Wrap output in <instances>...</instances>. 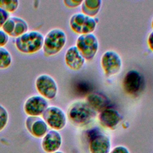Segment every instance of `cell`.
Segmentation results:
<instances>
[{"label":"cell","mask_w":153,"mask_h":153,"mask_svg":"<svg viewBox=\"0 0 153 153\" xmlns=\"http://www.w3.org/2000/svg\"><path fill=\"white\" fill-rule=\"evenodd\" d=\"M62 142V136L57 130L48 131L43 137L42 148L47 153H54L61 146Z\"/></svg>","instance_id":"15"},{"label":"cell","mask_w":153,"mask_h":153,"mask_svg":"<svg viewBox=\"0 0 153 153\" xmlns=\"http://www.w3.org/2000/svg\"><path fill=\"white\" fill-rule=\"evenodd\" d=\"M48 107V100L39 94H35L26 99L23 105V110L28 116L39 117Z\"/></svg>","instance_id":"10"},{"label":"cell","mask_w":153,"mask_h":153,"mask_svg":"<svg viewBox=\"0 0 153 153\" xmlns=\"http://www.w3.org/2000/svg\"><path fill=\"white\" fill-rule=\"evenodd\" d=\"M96 113L85 102H76L69 107L67 118L73 125L84 127L95 119Z\"/></svg>","instance_id":"2"},{"label":"cell","mask_w":153,"mask_h":153,"mask_svg":"<svg viewBox=\"0 0 153 153\" xmlns=\"http://www.w3.org/2000/svg\"><path fill=\"white\" fill-rule=\"evenodd\" d=\"M15 20V26L13 33L11 37L17 38L29 30V26L27 23L22 18L13 16Z\"/></svg>","instance_id":"18"},{"label":"cell","mask_w":153,"mask_h":153,"mask_svg":"<svg viewBox=\"0 0 153 153\" xmlns=\"http://www.w3.org/2000/svg\"><path fill=\"white\" fill-rule=\"evenodd\" d=\"M82 1H75V0H65L63 1L65 5L68 8H75L81 5Z\"/></svg>","instance_id":"24"},{"label":"cell","mask_w":153,"mask_h":153,"mask_svg":"<svg viewBox=\"0 0 153 153\" xmlns=\"http://www.w3.org/2000/svg\"><path fill=\"white\" fill-rule=\"evenodd\" d=\"M109 153H130V151L126 146L119 145L114 147Z\"/></svg>","instance_id":"26"},{"label":"cell","mask_w":153,"mask_h":153,"mask_svg":"<svg viewBox=\"0 0 153 153\" xmlns=\"http://www.w3.org/2000/svg\"><path fill=\"white\" fill-rule=\"evenodd\" d=\"M14 26H15V20L13 18V16H11L5 21V22L2 25L1 29L9 36H11L14 30Z\"/></svg>","instance_id":"21"},{"label":"cell","mask_w":153,"mask_h":153,"mask_svg":"<svg viewBox=\"0 0 153 153\" xmlns=\"http://www.w3.org/2000/svg\"><path fill=\"white\" fill-rule=\"evenodd\" d=\"M9 17L10 14L0 7V29Z\"/></svg>","instance_id":"25"},{"label":"cell","mask_w":153,"mask_h":153,"mask_svg":"<svg viewBox=\"0 0 153 153\" xmlns=\"http://www.w3.org/2000/svg\"><path fill=\"white\" fill-rule=\"evenodd\" d=\"M25 126L30 134L36 138L44 137L48 131L47 124L39 117L28 116L25 120Z\"/></svg>","instance_id":"12"},{"label":"cell","mask_w":153,"mask_h":153,"mask_svg":"<svg viewBox=\"0 0 153 153\" xmlns=\"http://www.w3.org/2000/svg\"><path fill=\"white\" fill-rule=\"evenodd\" d=\"M10 36L1 28L0 29V47H5L9 41Z\"/></svg>","instance_id":"23"},{"label":"cell","mask_w":153,"mask_h":153,"mask_svg":"<svg viewBox=\"0 0 153 153\" xmlns=\"http://www.w3.org/2000/svg\"><path fill=\"white\" fill-rule=\"evenodd\" d=\"M75 46L85 60H91L99 51V43L97 36L91 33L79 35Z\"/></svg>","instance_id":"5"},{"label":"cell","mask_w":153,"mask_h":153,"mask_svg":"<svg viewBox=\"0 0 153 153\" xmlns=\"http://www.w3.org/2000/svg\"><path fill=\"white\" fill-rule=\"evenodd\" d=\"M13 59L10 52L5 47H0V69L8 68L12 63Z\"/></svg>","instance_id":"19"},{"label":"cell","mask_w":153,"mask_h":153,"mask_svg":"<svg viewBox=\"0 0 153 153\" xmlns=\"http://www.w3.org/2000/svg\"><path fill=\"white\" fill-rule=\"evenodd\" d=\"M98 118L100 125L110 130L115 129L122 120L120 113L111 107L101 111Z\"/></svg>","instance_id":"13"},{"label":"cell","mask_w":153,"mask_h":153,"mask_svg":"<svg viewBox=\"0 0 153 153\" xmlns=\"http://www.w3.org/2000/svg\"><path fill=\"white\" fill-rule=\"evenodd\" d=\"M100 65L104 75L106 77H111L120 73L123 66V61L117 52L107 50L101 56Z\"/></svg>","instance_id":"7"},{"label":"cell","mask_w":153,"mask_h":153,"mask_svg":"<svg viewBox=\"0 0 153 153\" xmlns=\"http://www.w3.org/2000/svg\"><path fill=\"white\" fill-rule=\"evenodd\" d=\"M19 6V1L17 0H0V7L7 13L15 12Z\"/></svg>","instance_id":"20"},{"label":"cell","mask_w":153,"mask_h":153,"mask_svg":"<svg viewBox=\"0 0 153 153\" xmlns=\"http://www.w3.org/2000/svg\"><path fill=\"white\" fill-rule=\"evenodd\" d=\"M65 62L69 69L74 71H79L84 66L85 59L77 47L75 45H72L66 51Z\"/></svg>","instance_id":"14"},{"label":"cell","mask_w":153,"mask_h":153,"mask_svg":"<svg viewBox=\"0 0 153 153\" xmlns=\"http://www.w3.org/2000/svg\"><path fill=\"white\" fill-rule=\"evenodd\" d=\"M42 117L47 126L54 130H60L66 124L67 117L65 112L57 106H48Z\"/></svg>","instance_id":"8"},{"label":"cell","mask_w":153,"mask_h":153,"mask_svg":"<svg viewBox=\"0 0 153 153\" xmlns=\"http://www.w3.org/2000/svg\"><path fill=\"white\" fill-rule=\"evenodd\" d=\"M69 23L71 29L80 35L93 33L96 28L97 21L94 17L78 12L71 16Z\"/></svg>","instance_id":"4"},{"label":"cell","mask_w":153,"mask_h":153,"mask_svg":"<svg viewBox=\"0 0 153 153\" xmlns=\"http://www.w3.org/2000/svg\"><path fill=\"white\" fill-rule=\"evenodd\" d=\"M44 36L38 30H28L16 38L14 45L16 49L25 54H32L40 51L43 47Z\"/></svg>","instance_id":"1"},{"label":"cell","mask_w":153,"mask_h":153,"mask_svg":"<svg viewBox=\"0 0 153 153\" xmlns=\"http://www.w3.org/2000/svg\"><path fill=\"white\" fill-rule=\"evenodd\" d=\"M54 153H63V152H61V151H56V152H54Z\"/></svg>","instance_id":"29"},{"label":"cell","mask_w":153,"mask_h":153,"mask_svg":"<svg viewBox=\"0 0 153 153\" xmlns=\"http://www.w3.org/2000/svg\"><path fill=\"white\" fill-rule=\"evenodd\" d=\"M8 120V113L6 108L0 104V131L7 126Z\"/></svg>","instance_id":"22"},{"label":"cell","mask_w":153,"mask_h":153,"mask_svg":"<svg viewBox=\"0 0 153 153\" xmlns=\"http://www.w3.org/2000/svg\"><path fill=\"white\" fill-rule=\"evenodd\" d=\"M151 27L153 29V17L152 18V20H151Z\"/></svg>","instance_id":"28"},{"label":"cell","mask_w":153,"mask_h":153,"mask_svg":"<svg viewBox=\"0 0 153 153\" xmlns=\"http://www.w3.org/2000/svg\"><path fill=\"white\" fill-rule=\"evenodd\" d=\"M67 36L65 32L58 27L50 29L44 36L42 51L46 57L59 53L66 45Z\"/></svg>","instance_id":"3"},{"label":"cell","mask_w":153,"mask_h":153,"mask_svg":"<svg viewBox=\"0 0 153 153\" xmlns=\"http://www.w3.org/2000/svg\"><path fill=\"white\" fill-rule=\"evenodd\" d=\"M88 105L95 112H100L103 110L109 108L110 101L103 94L99 93H91L86 97Z\"/></svg>","instance_id":"16"},{"label":"cell","mask_w":153,"mask_h":153,"mask_svg":"<svg viewBox=\"0 0 153 153\" xmlns=\"http://www.w3.org/2000/svg\"><path fill=\"white\" fill-rule=\"evenodd\" d=\"M35 88L39 95L47 100L54 99L58 93V86L56 80L50 75L42 74L35 81Z\"/></svg>","instance_id":"6"},{"label":"cell","mask_w":153,"mask_h":153,"mask_svg":"<svg viewBox=\"0 0 153 153\" xmlns=\"http://www.w3.org/2000/svg\"><path fill=\"white\" fill-rule=\"evenodd\" d=\"M143 85V79L140 73L136 70L128 71L123 79V87L125 92L130 95L137 94Z\"/></svg>","instance_id":"11"},{"label":"cell","mask_w":153,"mask_h":153,"mask_svg":"<svg viewBox=\"0 0 153 153\" xmlns=\"http://www.w3.org/2000/svg\"><path fill=\"white\" fill-rule=\"evenodd\" d=\"M88 149L90 153H109L111 140L99 130H94L88 135Z\"/></svg>","instance_id":"9"},{"label":"cell","mask_w":153,"mask_h":153,"mask_svg":"<svg viewBox=\"0 0 153 153\" xmlns=\"http://www.w3.org/2000/svg\"><path fill=\"white\" fill-rule=\"evenodd\" d=\"M147 44L149 48L153 52V30L151 31L148 35Z\"/></svg>","instance_id":"27"},{"label":"cell","mask_w":153,"mask_h":153,"mask_svg":"<svg viewBox=\"0 0 153 153\" xmlns=\"http://www.w3.org/2000/svg\"><path fill=\"white\" fill-rule=\"evenodd\" d=\"M102 1L100 0H85L82 1L81 4V13L94 17L96 16L102 7Z\"/></svg>","instance_id":"17"}]
</instances>
